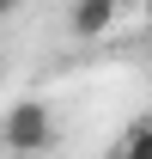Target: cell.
<instances>
[{
	"label": "cell",
	"instance_id": "6da1fadb",
	"mask_svg": "<svg viewBox=\"0 0 152 159\" xmlns=\"http://www.w3.org/2000/svg\"><path fill=\"white\" fill-rule=\"evenodd\" d=\"M0 141L12 147V153H43L49 141H55V116H49V104L43 98H19L0 122Z\"/></svg>",
	"mask_w": 152,
	"mask_h": 159
},
{
	"label": "cell",
	"instance_id": "7a4b0ae2",
	"mask_svg": "<svg viewBox=\"0 0 152 159\" xmlns=\"http://www.w3.org/2000/svg\"><path fill=\"white\" fill-rule=\"evenodd\" d=\"M116 12H122V0H73V12H67V25H73V37H103L116 25Z\"/></svg>",
	"mask_w": 152,
	"mask_h": 159
},
{
	"label": "cell",
	"instance_id": "3957f363",
	"mask_svg": "<svg viewBox=\"0 0 152 159\" xmlns=\"http://www.w3.org/2000/svg\"><path fill=\"white\" fill-rule=\"evenodd\" d=\"M122 153H134V159H152V122H134L128 135H122Z\"/></svg>",
	"mask_w": 152,
	"mask_h": 159
},
{
	"label": "cell",
	"instance_id": "277c9868",
	"mask_svg": "<svg viewBox=\"0 0 152 159\" xmlns=\"http://www.w3.org/2000/svg\"><path fill=\"white\" fill-rule=\"evenodd\" d=\"M12 6H19V0H0V19H6V12H12Z\"/></svg>",
	"mask_w": 152,
	"mask_h": 159
}]
</instances>
